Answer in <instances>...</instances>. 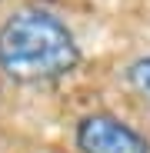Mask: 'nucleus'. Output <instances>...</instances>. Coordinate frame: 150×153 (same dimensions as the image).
<instances>
[{
  "mask_svg": "<svg viewBox=\"0 0 150 153\" xmlns=\"http://www.w3.org/2000/svg\"><path fill=\"white\" fill-rule=\"evenodd\" d=\"M77 63V43L67 23L47 10H17L0 27V67L13 80H50Z\"/></svg>",
  "mask_w": 150,
  "mask_h": 153,
  "instance_id": "nucleus-1",
  "label": "nucleus"
},
{
  "mask_svg": "<svg viewBox=\"0 0 150 153\" xmlns=\"http://www.w3.org/2000/svg\"><path fill=\"white\" fill-rule=\"evenodd\" d=\"M77 146L84 153H150V143L110 113H90L77 123Z\"/></svg>",
  "mask_w": 150,
  "mask_h": 153,
  "instance_id": "nucleus-2",
  "label": "nucleus"
},
{
  "mask_svg": "<svg viewBox=\"0 0 150 153\" xmlns=\"http://www.w3.org/2000/svg\"><path fill=\"white\" fill-rule=\"evenodd\" d=\"M127 80H130V87H134L137 93L150 97V57H143V60L130 63V70H127Z\"/></svg>",
  "mask_w": 150,
  "mask_h": 153,
  "instance_id": "nucleus-3",
  "label": "nucleus"
}]
</instances>
